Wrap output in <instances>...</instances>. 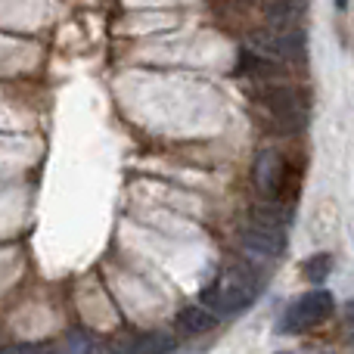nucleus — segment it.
<instances>
[{"label": "nucleus", "instance_id": "obj_3", "mask_svg": "<svg viewBox=\"0 0 354 354\" xmlns=\"http://www.w3.org/2000/svg\"><path fill=\"white\" fill-rule=\"evenodd\" d=\"M252 180H255L258 193L264 199H280V193L286 189V180H289V162L280 149L268 147L258 153L255 159V171H252Z\"/></svg>", "mask_w": 354, "mask_h": 354}, {"label": "nucleus", "instance_id": "obj_8", "mask_svg": "<svg viewBox=\"0 0 354 354\" xmlns=\"http://www.w3.org/2000/svg\"><path fill=\"white\" fill-rule=\"evenodd\" d=\"M177 351V342L171 333H147V336H140L134 342V354H174Z\"/></svg>", "mask_w": 354, "mask_h": 354}, {"label": "nucleus", "instance_id": "obj_4", "mask_svg": "<svg viewBox=\"0 0 354 354\" xmlns=\"http://www.w3.org/2000/svg\"><path fill=\"white\" fill-rule=\"evenodd\" d=\"M264 106H268L270 115L283 124V131H299L308 118L305 100L295 91H289V87H268V91H264Z\"/></svg>", "mask_w": 354, "mask_h": 354}, {"label": "nucleus", "instance_id": "obj_11", "mask_svg": "<svg viewBox=\"0 0 354 354\" xmlns=\"http://www.w3.org/2000/svg\"><path fill=\"white\" fill-rule=\"evenodd\" d=\"M333 3H336V10H339V12L348 10V0H333Z\"/></svg>", "mask_w": 354, "mask_h": 354}, {"label": "nucleus", "instance_id": "obj_12", "mask_svg": "<svg viewBox=\"0 0 354 354\" xmlns=\"http://www.w3.org/2000/svg\"><path fill=\"white\" fill-rule=\"evenodd\" d=\"M311 354H330V351H311Z\"/></svg>", "mask_w": 354, "mask_h": 354}, {"label": "nucleus", "instance_id": "obj_10", "mask_svg": "<svg viewBox=\"0 0 354 354\" xmlns=\"http://www.w3.org/2000/svg\"><path fill=\"white\" fill-rule=\"evenodd\" d=\"M6 354H53L50 345H37V342H19L12 348H6Z\"/></svg>", "mask_w": 354, "mask_h": 354}, {"label": "nucleus", "instance_id": "obj_9", "mask_svg": "<svg viewBox=\"0 0 354 354\" xmlns=\"http://www.w3.org/2000/svg\"><path fill=\"white\" fill-rule=\"evenodd\" d=\"M330 270H333V258L326 255V252H320V255H311L305 261V270H301V274H305V280L308 283H324L326 277H330Z\"/></svg>", "mask_w": 354, "mask_h": 354}, {"label": "nucleus", "instance_id": "obj_6", "mask_svg": "<svg viewBox=\"0 0 354 354\" xmlns=\"http://www.w3.org/2000/svg\"><path fill=\"white\" fill-rule=\"evenodd\" d=\"M214 324H218V314H214L212 308H183V311L177 314V326H180L187 336H202V333H208Z\"/></svg>", "mask_w": 354, "mask_h": 354}, {"label": "nucleus", "instance_id": "obj_2", "mask_svg": "<svg viewBox=\"0 0 354 354\" xmlns=\"http://www.w3.org/2000/svg\"><path fill=\"white\" fill-rule=\"evenodd\" d=\"M333 311H336V299H333L326 289H311V292H305L286 311V320L280 324V330L283 333H305V330H311V326L324 324L326 317H333Z\"/></svg>", "mask_w": 354, "mask_h": 354}, {"label": "nucleus", "instance_id": "obj_13", "mask_svg": "<svg viewBox=\"0 0 354 354\" xmlns=\"http://www.w3.org/2000/svg\"><path fill=\"white\" fill-rule=\"evenodd\" d=\"M277 354H295V351H277Z\"/></svg>", "mask_w": 354, "mask_h": 354}, {"label": "nucleus", "instance_id": "obj_7", "mask_svg": "<svg viewBox=\"0 0 354 354\" xmlns=\"http://www.w3.org/2000/svg\"><path fill=\"white\" fill-rule=\"evenodd\" d=\"M252 218L261 221V224H274V227L286 230V224L292 221V208L277 199H264V202H258V205H252Z\"/></svg>", "mask_w": 354, "mask_h": 354}, {"label": "nucleus", "instance_id": "obj_1", "mask_svg": "<svg viewBox=\"0 0 354 354\" xmlns=\"http://www.w3.org/2000/svg\"><path fill=\"white\" fill-rule=\"evenodd\" d=\"M258 274L252 270V264H230V268L221 270V277L212 283V286L202 292V301L205 308H212L218 317H230V314H239L258 299Z\"/></svg>", "mask_w": 354, "mask_h": 354}, {"label": "nucleus", "instance_id": "obj_5", "mask_svg": "<svg viewBox=\"0 0 354 354\" xmlns=\"http://www.w3.org/2000/svg\"><path fill=\"white\" fill-rule=\"evenodd\" d=\"M239 239H243L245 249L261 255V258H277V255H283V249H286V230H283V227H274V224H261V221H255V218H249L243 224Z\"/></svg>", "mask_w": 354, "mask_h": 354}]
</instances>
